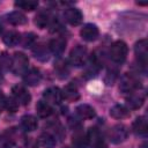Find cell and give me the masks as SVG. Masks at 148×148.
Returning a JSON list of instances; mask_svg holds the SVG:
<instances>
[{
    "label": "cell",
    "instance_id": "obj_11",
    "mask_svg": "<svg viewBox=\"0 0 148 148\" xmlns=\"http://www.w3.org/2000/svg\"><path fill=\"white\" fill-rule=\"evenodd\" d=\"M145 103V95L141 92H132L126 97V105L128 110L140 109Z\"/></svg>",
    "mask_w": 148,
    "mask_h": 148
},
{
    "label": "cell",
    "instance_id": "obj_24",
    "mask_svg": "<svg viewBox=\"0 0 148 148\" xmlns=\"http://www.w3.org/2000/svg\"><path fill=\"white\" fill-rule=\"evenodd\" d=\"M2 40H3V43H5L7 46L13 47V46H16V45L20 43L21 37H20V34L16 32V31H8V32H6V34L3 35Z\"/></svg>",
    "mask_w": 148,
    "mask_h": 148
},
{
    "label": "cell",
    "instance_id": "obj_28",
    "mask_svg": "<svg viewBox=\"0 0 148 148\" xmlns=\"http://www.w3.org/2000/svg\"><path fill=\"white\" fill-rule=\"evenodd\" d=\"M54 68H56V71H57V73L59 74L60 77H65V76L68 75V72H69V71H68V66H67L66 61L59 60V61L56 64Z\"/></svg>",
    "mask_w": 148,
    "mask_h": 148
},
{
    "label": "cell",
    "instance_id": "obj_25",
    "mask_svg": "<svg viewBox=\"0 0 148 148\" xmlns=\"http://www.w3.org/2000/svg\"><path fill=\"white\" fill-rule=\"evenodd\" d=\"M34 56L36 59L40 60V61H46L49 59V50L45 45H36V47L32 50Z\"/></svg>",
    "mask_w": 148,
    "mask_h": 148
},
{
    "label": "cell",
    "instance_id": "obj_15",
    "mask_svg": "<svg viewBox=\"0 0 148 148\" xmlns=\"http://www.w3.org/2000/svg\"><path fill=\"white\" fill-rule=\"evenodd\" d=\"M132 128H133V132L138 135H145L148 131V124H147V119L145 116H141V117H138L134 121H133V125H132Z\"/></svg>",
    "mask_w": 148,
    "mask_h": 148
},
{
    "label": "cell",
    "instance_id": "obj_30",
    "mask_svg": "<svg viewBox=\"0 0 148 148\" xmlns=\"http://www.w3.org/2000/svg\"><path fill=\"white\" fill-rule=\"evenodd\" d=\"M17 106H18V104L14 98H7L6 97V101H5V104H3L5 109L9 110L10 112H15L17 110Z\"/></svg>",
    "mask_w": 148,
    "mask_h": 148
},
{
    "label": "cell",
    "instance_id": "obj_34",
    "mask_svg": "<svg viewBox=\"0 0 148 148\" xmlns=\"http://www.w3.org/2000/svg\"><path fill=\"white\" fill-rule=\"evenodd\" d=\"M2 80H3V75H2V73L0 71V82H2Z\"/></svg>",
    "mask_w": 148,
    "mask_h": 148
},
{
    "label": "cell",
    "instance_id": "obj_2",
    "mask_svg": "<svg viewBox=\"0 0 148 148\" xmlns=\"http://www.w3.org/2000/svg\"><path fill=\"white\" fill-rule=\"evenodd\" d=\"M28 65H29L28 57L22 52H15L14 56L12 57L10 71L15 75H23L28 71Z\"/></svg>",
    "mask_w": 148,
    "mask_h": 148
},
{
    "label": "cell",
    "instance_id": "obj_17",
    "mask_svg": "<svg viewBox=\"0 0 148 148\" xmlns=\"http://www.w3.org/2000/svg\"><path fill=\"white\" fill-rule=\"evenodd\" d=\"M21 126L24 131L27 132H32L35 130H37L38 127V121L36 119V117L31 116V114H25L22 117L21 119Z\"/></svg>",
    "mask_w": 148,
    "mask_h": 148
},
{
    "label": "cell",
    "instance_id": "obj_8",
    "mask_svg": "<svg viewBox=\"0 0 148 148\" xmlns=\"http://www.w3.org/2000/svg\"><path fill=\"white\" fill-rule=\"evenodd\" d=\"M98 35H99V30H98L97 25H95L92 23L84 24L81 28V30H80V36L86 42H94V40H96Z\"/></svg>",
    "mask_w": 148,
    "mask_h": 148
},
{
    "label": "cell",
    "instance_id": "obj_9",
    "mask_svg": "<svg viewBox=\"0 0 148 148\" xmlns=\"http://www.w3.org/2000/svg\"><path fill=\"white\" fill-rule=\"evenodd\" d=\"M44 101L49 104H60L62 101V92L58 87H50L43 92Z\"/></svg>",
    "mask_w": 148,
    "mask_h": 148
},
{
    "label": "cell",
    "instance_id": "obj_14",
    "mask_svg": "<svg viewBox=\"0 0 148 148\" xmlns=\"http://www.w3.org/2000/svg\"><path fill=\"white\" fill-rule=\"evenodd\" d=\"M49 49L53 54L60 57L66 49V39L62 37H56L51 39L49 43Z\"/></svg>",
    "mask_w": 148,
    "mask_h": 148
},
{
    "label": "cell",
    "instance_id": "obj_4",
    "mask_svg": "<svg viewBox=\"0 0 148 148\" xmlns=\"http://www.w3.org/2000/svg\"><path fill=\"white\" fill-rule=\"evenodd\" d=\"M109 140L114 143V145H118V143H121L124 142L127 136H128V130L125 125L123 124H117L114 126H112L109 131Z\"/></svg>",
    "mask_w": 148,
    "mask_h": 148
},
{
    "label": "cell",
    "instance_id": "obj_5",
    "mask_svg": "<svg viewBox=\"0 0 148 148\" xmlns=\"http://www.w3.org/2000/svg\"><path fill=\"white\" fill-rule=\"evenodd\" d=\"M87 58H88V51L86 46L82 45H76L74 49H72L69 53V62L76 67L83 66L87 61Z\"/></svg>",
    "mask_w": 148,
    "mask_h": 148
},
{
    "label": "cell",
    "instance_id": "obj_7",
    "mask_svg": "<svg viewBox=\"0 0 148 148\" xmlns=\"http://www.w3.org/2000/svg\"><path fill=\"white\" fill-rule=\"evenodd\" d=\"M12 94H13V98L17 102L18 105H28L31 101V96L29 94V91L22 87V86H14L12 88Z\"/></svg>",
    "mask_w": 148,
    "mask_h": 148
},
{
    "label": "cell",
    "instance_id": "obj_19",
    "mask_svg": "<svg viewBox=\"0 0 148 148\" xmlns=\"http://www.w3.org/2000/svg\"><path fill=\"white\" fill-rule=\"evenodd\" d=\"M72 142H73L75 148H87L88 145H89L87 134H84L83 132H81L79 130H76V132L73 134Z\"/></svg>",
    "mask_w": 148,
    "mask_h": 148
},
{
    "label": "cell",
    "instance_id": "obj_27",
    "mask_svg": "<svg viewBox=\"0 0 148 148\" xmlns=\"http://www.w3.org/2000/svg\"><path fill=\"white\" fill-rule=\"evenodd\" d=\"M49 21H50V16L46 12H39L35 17V24L39 29L46 28V25L49 24Z\"/></svg>",
    "mask_w": 148,
    "mask_h": 148
},
{
    "label": "cell",
    "instance_id": "obj_20",
    "mask_svg": "<svg viewBox=\"0 0 148 148\" xmlns=\"http://www.w3.org/2000/svg\"><path fill=\"white\" fill-rule=\"evenodd\" d=\"M7 21L13 25H23L27 23V17L23 13L18 10H14L7 15Z\"/></svg>",
    "mask_w": 148,
    "mask_h": 148
},
{
    "label": "cell",
    "instance_id": "obj_23",
    "mask_svg": "<svg viewBox=\"0 0 148 148\" xmlns=\"http://www.w3.org/2000/svg\"><path fill=\"white\" fill-rule=\"evenodd\" d=\"M38 142H39V145H40L42 147H44V148H54V147L57 146V140H56V138H54L52 134L47 133V132H45V133H43V134L39 135Z\"/></svg>",
    "mask_w": 148,
    "mask_h": 148
},
{
    "label": "cell",
    "instance_id": "obj_16",
    "mask_svg": "<svg viewBox=\"0 0 148 148\" xmlns=\"http://www.w3.org/2000/svg\"><path fill=\"white\" fill-rule=\"evenodd\" d=\"M76 113L82 118V119H92L96 116L95 109L90 106L89 104H80L76 106Z\"/></svg>",
    "mask_w": 148,
    "mask_h": 148
},
{
    "label": "cell",
    "instance_id": "obj_3",
    "mask_svg": "<svg viewBox=\"0 0 148 148\" xmlns=\"http://www.w3.org/2000/svg\"><path fill=\"white\" fill-rule=\"evenodd\" d=\"M141 87V83L139 81V79L131 74V73H126L121 76L120 79V83H119V90L123 94H132L134 92L136 89H139Z\"/></svg>",
    "mask_w": 148,
    "mask_h": 148
},
{
    "label": "cell",
    "instance_id": "obj_32",
    "mask_svg": "<svg viewBox=\"0 0 148 148\" xmlns=\"http://www.w3.org/2000/svg\"><path fill=\"white\" fill-rule=\"evenodd\" d=\"M116 79H117V72L116 71H108L104 80H105V83L108 86H112L113 82L116 81Z\"/></svg>",
    "mask_w": 148,
    "mask_h": 148
},
{
    "label": "cell",
    "instance_id": "obj_13",
    "mask_svg": "<svg viewBox=\"0 0 148 148\" xmlns=\"http://www.w3.org/2000/svg\"><path fill=\"white\" fill-rule=\"evenodd\" d=\"M42 80V74L38 68H30L23 74V81L28 86H37Z\"/></svg>",
    "mask_w": 148,
    "mask_h": 148
},
{
    "label": "cell",
    "instance_id": "obj_26",
    "mask_svg": "<svg viewBox=\"0 0 148 148\" xmlns=\"http://www.w3.org/2000/svg\"><path fill=\"white\" fill-rule=\"evenodd\" d=\"M15 7H18L20 9H23L25 12H32L38 7V2L34 0H21L15 2Z\"/></svg>",
    "mask_w": 148,
    "mask_h": 148
},
{
    "label": "cell",
    "instance_id": "obj_31",
    "mask_svg": "<svg viewBox=\"0 0 148 148\" xmlns=\"http://www.w3.org/2000/svg\"><path fill=\"white\" fill-rule=\"evenodd\" d=\"M10 62H12V58H9V56H7L6 53H2L0 56V68L10 69Z\"/></svg>",
    "mask_w": 148,
    "mask_h": 148
},
{
    "label": "cell",
    "instance_id": "obj_18",
    "mask_svg": "<svg viewBox=\"0 0 148 148\" xmlns=\"http://www.w3.org/2000/svg\"><path fill=\"white\" fill-rule=\"evenodd\" d=\"M110 116L114 119H124L130 116V110L125 105L117 104L110 109Z\"/></svg>",
    "mask_w": 148,
    "mask_h": 148
},
{
    "label": "cell",
    "instance_id": "obj_36",
    "mask_svg": "<svg viewBox=\"0 0 148 148\" xmlns=\"http://www.w3.org/2000/svg\"><path fill=\"white\" fill-rule=\"evenodd\" d=\"M65 148H69V147H65Z\"/></svg>",
    "mask_w": 148,
    "mask_h": 148
},
{
    "label": "cell",
    "instance_id": "obj_21",
    "mask_svg": "<svg viewBox=\"0 0 148 148\" xmlns=\"http://www.w3.org/2000/svg\"><path fill=\"white\" fill-rule=\"evenodd\" d=\"M61 92H62V97L66 98L67 101H76L80 98V92H79L77 88L72 83L65 86V88L61 90Z\"/></svg>",
    "mask_w": 148,
    "mask_h": 148
},
{
    "label": "cell",
    "instance_id": "obj_33",
    "mask_svg": "<svg viewBox=\"0 0 148 148\" xmlns=\"http://www.w3.org/2000/svg\"><path fill=\"white\" fill-rule=\"evenodd\" d=\"M140 148H148V145H147V142H143V143L140 146Z\"/></svg>",
    "mask_w": 148,
    "mask_h": 148
},
{
    "label": "cell",
    "instance_id": "obj_1",
    "mask_svg": "<svg viewBox=\"0 0 148 148\" xmlns=\"http://www.w3.org/2000/svg\"><path fill=\"white\" fill-rule=\"evenodd\" d=\"M127 53H128L127 44L123 40H116L110 46V52H109L110 58L112 59V61H114L117 64L124 62L127 57Z\"/></svg>",
    "mask_w": 148,
    "mask_h": 148
},
{
    "label": "cell",
    "instance_id": "obj_10",
    "mask_svg": "<svg viewBox=\"0 0 148 148\" xmlns=\"http://www.w3.org/2000/svg\"><path fill=\"white\" fill-rule=\"evenodd\" d=\"M64 18L71 25H79L83 20V15L77 8L71 7V8H66L64 13Z\"/></svg>",
    "mask_w": 148,
    "mask_h": 148
},
{
    "label": "cell",
    "instance_id": "obj_6",
    "mask_svg": "<svg viewBox=\"0 0 148 148\" xmlns=\"http://www.w3.org/2000/svg\"><path fill=\"white\" fill-rule=\"evenodd\" d=\"M134 52L138 58V61L141 67H146L147 65V58H148V43L147 39H140L139 42L135 43L134 46Z\"/></svg>",
    "mask_w": 148,
    "mask_h": 148
},
{
    "label": "cell",
    "instance_id": "obj_12",
    "mask_svg": "<svg viewBox=\"0 0 148 148\" xmlns=\"http://www.w3.org/2000/svg\"><path fill=\"white\" fill-rule=\"evenodd\" d=\"M87 138H88V141L89 143H91L92 148H108L105 142L103 141V138L99 133V131L95 127H91L87 134Z\"/></svg>",
    "mask_w": 148,
    "mask_h": 148
},
{
    "label": "cell",
    "instance_id": "obj_22",
    "mask_svg": "<svg viewBox=\"0 0 148 148\" xmlns=\"http://www.w3.org/2000/svg\"><path fill=\"white\" fill-rule=\"evenodd\" d=\"M36 111H37L38 117H40V118H47L53 112L51 105L47 102H45V101L37 102V104H36Z\"/></svg>",
    "mask_w": 148,
    "mask_h": 148
},
{
    "label": "cell",
    "instance_id": "obj_29",
    "mask_svg": "<svg viewBox=\"0 0 148 148\" xmlns=\"http://www.w3.org/2000/svg\"><path fill=\"white\" fill-rule=\"evenodd\" d=\"M35 42H36V36H35V34H32V32L25 34L24 37L22 38V45H23V47H25V49L34 46Z\"/></svg>",
    "mask_w": 148,
    "mask_h": 148
},
{
    "label": "cell",
    "instance_id": "obj_35",
    "mask_svg": "<svg viewBox=\"0 0 148 148\" xmlns=\"http://www.w3.org/2000/svg\"><path fill=\"white\" fill-rule=\"evenodd\" d=\"M1 30H2V25H1V23H0V32H1Z\"/></svg>",
    "mask_w": 148,
    "mask_h": 148
}]
</instances>
